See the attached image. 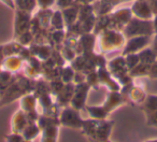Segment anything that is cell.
Returning <instances> with one entry per match:
<instances>
[{"label":"cell","mask_w":157,"mask_h":142,"mask_svg":"<svg viewBox=\"0 0 157 142\" xmlns=\"http://www.w3.org/2000/svg\"><path fill=\"white\" fill-rule=\"evenodd\" d=\"M86 125H83L84 127V132L93 139L95 142H105L110 132V128H111V125L107 124V123H103V124H97L96 122H93L94 125H90V122H84Z\"/></svg>","instance_id":"cell-1"},{"label":"cell","mask_w":157,"mask_h":142,"mask_svg":"<svg viewBox=\"0 0 157 142\" xmlns=\"http://www.w3.org/2000/svg\"><path fill=\"white\" fill-rule=\"evenodd\" d=\"M68 111H65L63 113V118H61V123L63 125H68L73 128H80L82 127V122L80 120V116L76 115V113L72 109H67Z\"/></svg>","instance_id":"cell-2"},{"label":"cell","mask_w":157,"mask_h":142,"mask_svg":"<svg viewBox=\"0 0 157 142\" xmlns=\"http://www.w3.org/2000/svg\"><path fill=\"white\" fill-rule=\"evenodd\" d=\"M48 128L45 129V132L43 133L41 142H56V135L57 129L53 125H48Z\"/></svg>","instance_id":"cell-3"},{"label":"cell","mask_w":157,"mask_h":142,"mask_svg":"<svg viewBox=\"0 0 157 142\" xmlns=\"http://www.w3.org/2000/svg\"><path fill=\"white\" fill-rule=\"evenodd\" d=\"M38 133H39V128H38L36 125H33V126H27L26 128L24 129V139L30 141L33 138L37 137Z\"/></svg>","instance_id":"cell-4"},{"label":"cell","mask_w":157,"mask_h":142,"mask_svg":"<svg viewBox=\"0 0 157 142\" xmlns=\"http://www.w3.org/2000/svg\"><path fill=\"white\" fill-rule=\"evenodd\" d=\"M8 141L9 142H23L22 137H20L18 135H12L10 137H8Z\"/></svg>","instance_id":"cell-5"},{"label":"cell","mask_w":157,"mask_h":142,"mask_svg":"<svg viewBox=\"0 0 157 142\" xmlns=\"http://www.w3.org/2000/svg\"><path fill=\"white\" fill-rule=\"evenodd\" d=\"M148 142H157V140H152V141H148Z\"/></svg>","instance_id":"cell-6"}]
</instances>
